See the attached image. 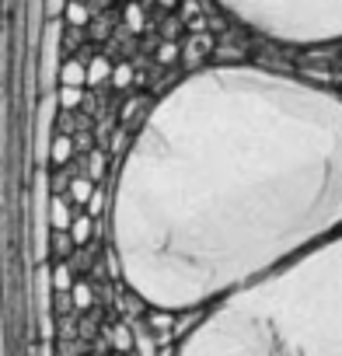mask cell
I'll return each instance as SVG.
<instances>
[{
  "mask_svg": "<svg viewBox=\"0 0 342 356\" xmlns=\"http://www.w3.org/2000/svg\"><path fill=\"white\" fill-rule=\"evenodd\" d=\"M342 231V95L262 67L179 81L133 136L112 193L126 286L189 311Z\"/></svg>",
  "mask_w": 342,
  "mask_h": 356,
  "instance_id": "6da1fadb",
  "label": "cell"
},
{
  "mask_svg": "<svg viewBox=\"0 0 342 356\" xmlns=\"http://www.w3.org/2000/svg\"><path fill=\"white\" fill-rule=\"evenodd\" d=\"M179 356H342V231L213 300Z\"/></svg>",
  "mask_w": 342,
  "mask_h": 356,
  "instance_id": "7a4b0ae2",
  "label": "cell"
},
{
  "mask_svg": "<svg viewBox=\"0 0 342 356\" xmlns=\"http://www.w3.org/2000/svg\"><path fill=\"white\" fill-rule=\"evenodd\" d=\"M217 4L245 29L276 42H342V0H217Z\"/></svg>",
  "mask_w": 342,
  "mask_h": 356,
  "instance_id": "3957f363",
  "label": "cell"
}]
</instances>
